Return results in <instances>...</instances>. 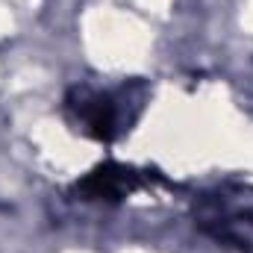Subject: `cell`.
<instances>
[{
  "instance_id": "obj_1",
  "label": "cell",
  "mask_w": 253,
  "mask_h": 253,
  "mask_svg": "<svg viewBox=\"0 0 253 253\" xmlns=\"http://www.w3.org/2000/svg\"><path fill=\"white\" fill-rule=\"evenodd\" d=\"M135 177L121 165H100L85 180L77 183V194L83 200H100V203H118L126 191L132 189Z\"/></svg>"
},
{
  "instance_id": "obj_2",
  "label": "cell",
  "mask_w": 253,
  "mask_h": 253,
  "mask_svg": "<svg viewBox=\"0 0 253 253\" xmlns=\"http://www.w3.org/2000/svg\"><path fill=\"white\" fill-rule=\"evenodd\" d=\"M77 109V115L83 118V124L88 126V132L94 138L109 141L115 135V103L103 94H91V91H80V97L71 103Z\"/></svg>"
}]
</instances>
